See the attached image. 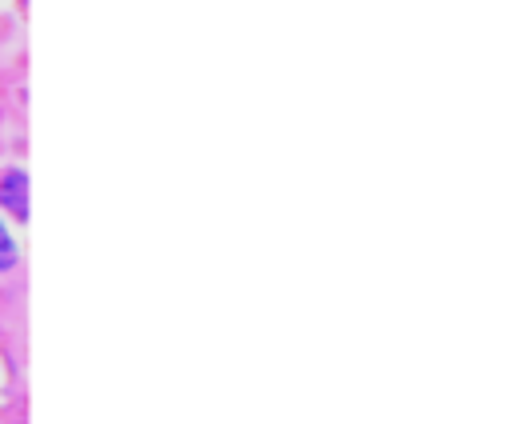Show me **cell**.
Instances as JSON below:
<instances>
[{
  "label": "cell",
  "instance_id": "2",
  "mask_svg": "<svg viewBox=\"0 0 512 424\" xmlns=\"http://www.w3.org/2000/svg\"><path fill=\"white\" fill-rule=\"evenodd\" d=\"M16 264V240L8 236V228L0 224V272H8Z\"/></svg>",
  "mask_w": 512,
  "mask_h": 424
},
{
  "label": "cell",
  "instance_id": "1",
  "mask_svg": "<svg viewBox=\"0 0 512 424\" xmlns=\"http://www.w3.org/2000/svg\"><path fill=\"white\" fill-rule=\"evenodd\" d=\"M0 204L8 212H16V220L28 216V172L24 168H8L0 176Z\"/></svg>",
  "mask_w": 512,
  "mask_h": 424
}]
</instances>
